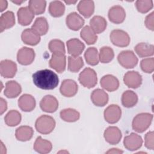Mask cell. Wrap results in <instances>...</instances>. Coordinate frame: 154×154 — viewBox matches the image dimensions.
<instances>
[{"label": "cell", "mask_w": 154, "mask_h": 154, "mask_svg": "<svg viewBox=\"0 0 154 154\" xmlns=\"http://www.w3.org/2000/svg\"><path fill=\"white\" fill-rule=\"evenodd\" d=\"M34 85L43 90H52L56 88L59 82L58 75L49 69L37 71L32 75Z\"/></svg>", "instance_id": "cell-1"}, {"label": "cell", "mask_w": 154, "mask_h": 154, "mask_svg": "<svg viewBox=\"0 0 154 154\" xmlns=\"http://www.w3.org/2000/svg\"><path fill=\"white\" fill-rule=\"evenodd\" d=\"M152 119L153 115L150 113H140L135 116L132 120V129L138 133H142L149 128Z\"/></svg>", "instance_id": "cell-2"}, {"label": "cell", "mask_w": 154, "mask_h": 154, "mask_svg": "<svg viewBox=\"0 0 154 154\" xmlns=\"http://www.w3.org/2000/svg\"><path fill=\"white\" fill-rule=\"evenodd\" d=\"M35 127L39 133L48 134L52 132L54 129L55 127V121L51 116L42 115L36 120Z\"/></svg>", "instance_id": "cell-3"}, {"label": "cell", "mask_w": 154, "mask_h": 154, "mask_svg": "<svg viewBox=\"0 0 154 154\" xmlns=\"http://www.w3.org/2000/svg\"><path fill=\"white\" fill-rule=\"evenodd\" d=\"M78 80L80 84L84 87L91 88L94 87L97 84V74L93 69L87 67L79 73Z\"/></svg>", "instance_id": "cell-4"}, {"label": "cell", "mask_w": 154, "mask_h": 154, "mask_svg": "<svg viewBox=\"0 0 154 154\" xmlns=\"http://www.w3.org/2000/svg\"><path fill=\"white\" fill-rule=\"evenodd\" d=\"M119 64L126 69H132L137 66L138 58L135 54L129 50L122 51L117 57Z\"/></svg>", "instance_id": "cell-5"}, {"label": "cell", "mask_w": 154, "mask_h": 154, "mask_svg": "<svg viewBox=\"0 0 154 154\" xmlns=\"http://www.w3.org/2000/svg\"><path fill=\"white\" fill-rule=\"evenodd\" d=\"M111 43L118 47L128 46L130 43V37L128 34L122 29H114L109 35Z\"/></svg>", "instance_id": "cell-6"}, {"label": "cell", "mask_w": 154, "mask_h": 154, "mask_svg": "<svg viewBox=\"0 0 154 154\" xmlns=\"http://www.w3.org/2000/svg\"><path fill=\"white\" fill-rule=\"evenodd\" d=\"M104 119L108 123L114 124L117 123L122 116V110L117 105L112 104L105 108L103 112Z\"/></svg>", "instance_id": "cell-7"}, {"label": "cell", "mask_w": 154, "mask_h": 154, "mask_svg": "<svg viewBox=\"0 0 154 154\" xmlns=\"http://www.w3.org/2000/svg\"><path fill=\"white\" fill-rule=\"evenodd\" d=\"M35 58V52L32 48L23 47L17 54V60L22 65H29L32 63Z\"/></svg>", "instance_id": "cell-8"}, {"label": "cell", "mask_w": 154, "mask_h": 154, "mask_svg": "<svg viewBox=\"0 0 154 154\" xmlns=\"http://www.w3.org/2000/svg\"><path fill=\"white\" fill-rule=\"evenodd\" d=\"M123 144L127 150L134 151L141 147L143 144V140L140 135L135 133H131L125 137Z\"/></svg>", "instance_id": "cell-9"}, {"label": "cell", "mask_w": 154, "mask_h": 154, "mask_svg": "<svg viewBox=\"0 0 154 154\" xmlns=\"http://www.w3.org/2000/svg\"><path fill=\"white\" fill-rule=\"evenodd\" d=\"M78 86L77 83L72 79H64L60 86V91L61 94L65 97H73L78 91Z\"/></svg>", "instance_id": "cell-10"}, {"label": "cell", "mask_w": 154, "mask_h": 154, "mask_svg": "<svg viewBox=\"0 0 154 154\" xmlns=\"http://www.w3.org/2000/svg\"><path fill=\"white\" fill-rule=\"evenodd\" d=\"M17 65L10 60H4L0 63L1 75L5 78H13L16 73Z\"/></svg>", "instance_id": "cell-11"}, {"label": "cell", "mask_w": 154, "mask_h": 154, "mask_svg": "<svg viewBox=\"0 0 154 154\" xmlns=\"http://www.w3.org/2000/svg\"><path fill=\"white\" fill-rule=\"evenodd\" d=\"M103 137L107 143L114 145L120 141L122 135L119 128L116 126H109L104 131Z\"/></svg>", "instance_id": "cell-12"}, {"label": "cell", "mask_w": 154, "mask_h": 154, "mask_svg": "<svg viewBox=\"0 0 154 154\" xmlns=\"http://www.w3.org/2000/svg\"><path fill=\"white\" fill-rule=\"evenodd\" d=\"M40 106L42 111L52 113L58 108V102L57 99L52 95H46L44 96L40 102Z\"/></svg>", "instance_id": "cell-13"}, {"label": "cell", "mask_w": 154, "mask_h": 154, "mask_svg": "<svg viewBox=\"0 0 154 154\" xmlns=\"http://www.w3.org/2000/svg\"><path fill=\"white\" fill-rule=\"evenodd\" d=\"M109 20L116 24L122 23L126 17V12L120 5H114L111 7L108 11Z\"/></svg>", "instance_id": "cell-14"}, {"label": "cell", "mask_w": 154, "mask_h": 154, "mask_svg": "<svg viewBox=\"0 0 154 154\" xmlns=\"http://www.w3.org/2000/svg\"><path fill=\"white\" fill-rule=\"evenodd\" d=\"M123 81L128 87L137 88L141 85L142 77L138 72L129 71L125 74Z\"/></svg>", "instance_id": "cell-15"}, {"label": "cell", "mask_w": 154, "mask_h": 154, "mask_svg": "<svg viewBox=\"0 0 154 154\" xmlns=\"http://www.w3.org/2000/svg\"><path fill=\"white\" fill-rule=\"evenodd\" d=\"M66 22L69 29L73 31H78L84 25V20L77 13L72 12L67 16Z\"/></svg>", "instance_id": "cell-16"}, {"label": "cell", "mask_w": 154, "mask_h": 154, "mask_svg": "<svg viewBox=\"0 0 154 154\" xmlns=\"http://www.w3.org/2000/svg\"><path fill=\"white\" fill-rule=\"evenodd\" d=\"M68 53L72 57H78L85 48L84 44L78 38H72L66 43Z\"/></svg>", "instance_id": "cell-17"}, {"label": "cell", "mask_w": 154, "mask_h": 154, "mask_svg": "<svg viewBox=\"0 0 154 154\" xmlns=\"http://www.w3.org/2000/svg\"><path fill=\"white\" fill-rule=\"evenodd\" d=\"M35 100L34 97L29 94L22 95L18 100V106L21 110L25 112H30L35 107Z\"/></svg>", "instance_id": "cell-18"}, {"label": "cell", "mask_w": 154, "mask_h": 154, "mask_svg": "<svg viewBox=\"0 0 154 154\" xmlns=\"http://www.w3.org/2000/svg\"><path fill=\"white\" fill-rule=\"evenodd\" d=\"M66 57L65 55L52 54L49 60V66L58 73H63L66 69Z\"/></svg>", "instance_id": "cell-19"}, {"label": "cell", "mask_w": 154, "mask_h": 154, "mask_svg": "<svg viewBox=\"0 0 154 154\" xmlns=\"http://www.w3.org/2000/svg\"><path fill=\"white\" fill-rule=\"evenodd\" d=\"M18 22L22 26L28 25L32 21L34 14L28 7H21L17 13Z\"/></svg>", "instance_id": "cell-20"}, {"label": "cell", "mask_w": 154, "mask_h": 154, "mask_svg": "<svg viewBox=\"0 0 154 154\" xmlns=\"http://www.w3.org/2000/svg\"><path fill=\"white\" fill-rule=\"evenodd\" d=\"M100 84L103 88L108 91H114L119 87L118 79L112 75H104L101 78Z\"/></svg>", "instance_id": "cell-21"}, {"label": "cell", "mask_w": 154, "mask_h": 154, "mask_svg": "<svg viewBox=\"0 0 154 154\" xmlns=\"http://www.w3.org/2000/svg\"><path fill=\"white\" fill-rule=\"evenodd\" d=\"M21 38L22 42L28 45H37L40 41V35L31 28H27L23 31Z\"/></svg>", "instance_id": "cell-22"}, {"label": "cell", "mask_w": 154, "mask_h": 154, "mask_svg": "<svg viewBox=\"0 0 154 154\" xmlns=\"http://www.w3.org/2000/svg\"><path fill=\"white\" fill-rule=\"evenodd\" d=\"M91 100L96 106H103L108 102V95L104 90L97 88L91 93Z\"/></svg>", "instance_id": "cell-23"}, {"label": "cell", "mask_w": 154, "mask_h": 154, "mask_svg": "<svg viewBox=\"0 0 154 154\" xmlns=\"http://www.w3.org/2000/svg\"><path fill=\"white\" fill-rule=\"evenodd\" d=\"M22 91L20 85L15 81H10L6 82L4 95L8 98H14L18 96Z\"/></svg>", "instance_id": "cell-24"}, {"label": "cell", "mask_w": 154, "mask_h": 154, "mask_svg": "<svg viewBox=\"0 0 154 154\" xmlns=\"http://www.w3.org/2000/svg\"><path fill=\"white\" fill-rule=\"evenodd\" d=\"M15 24V17L11 11H7L2 14L0 17V31L3 32L5 29H9Z\"/></svg>", "instance_id": "cell-25"}, {"label": "cell", "mask_w": 154, "mask_h": 154, "mask_svg": "<svg viewBox=\"0 0 154 154\" xmlns=\"http://www.w3.org/2000/svg\"><path fill=\"white\" fill-rule=\"evenodd\" d=\"M91 28L96 34H99L105 31L107 22L104 17L100 16H94L90 21Z\"/></svg>", "instance_id": "cell-26"}, {"label": "cell", "mask_w": 154, "mask_h": 154, "mask_svg": "<svg viewBox=\"0 0 154 154\" xmlns=\"http://www.w3.org/2000/svg\"><path fill=\"white\" fill-rule=\"evenodd\" d=\"M52 148V143L48 140L43 139L40 136L36 138L34 144V149L37 152L42 154L49 153Z\"/></svg>", "instance_id": "cell-27"}, {"label": "cell", "mask_w": 154, "mask_h": 154, "mask_svg": "<svg viewBox=\"0 0 154 154\" xmlns=\"http://www.w3.org/2000/svg\"><path fill=\"white\" fill-rule=\"evenodd\" d=\"M33 129L29 126H21L16 130L15 136L17 140L26 141L29 140L33 135Z\"/></svg>", "instance_id": "cell-28"}, {"label": "cell", "mask_w": 154, "mask_h": 154, "mask_svg": "<svg viewBox=\"0 0 154 154\" xmlns=\"http://www.w3.org/2000/svg\"><path fill=\"white\" fill-rule=\"evenodd\" d=\"M78 11L85 17H90L94 13V4L93 1H81L77 7Z\"/></svg>", "instance_id": "cell-29"}, {"label": "cell", "mask_w": 154, "mask_h": 154, "mask_svg": "<svg viewBox=\"0 0 154 154\" xmlns=\"http://www.w3.org/2000/svg\"><path fill=\"white\" fill-rule=\"evenodd\" d=\"M135 52L140 57H147L152 56L154 54V46L153 45L147 43H140L134 48Z\"/></svg>", "instance_id": "cell-30"}, {"label": "cell", "mask_w": 154, "mask_h": 154, "mask_svg": "<svg viewBox=\"0 0 154 154\" xmlns=\"http://www.w3.org/2000/svg\"><path fill=\"white\" fill-rule=\"evenodd\" d=\"M31 29L40 35H45L49 29V25L46 19L44 17H37L32 25Z\"/></svg>", "instance_id": "cell-31"}, {"label": "cell", "mask_w": 154, "mask_h": 154, "mask_svg": "<svg viewBox=\"0 0 154 154\" xmlns=\"http://www.w3.org/2000/svg\"><path fill=\"white\" fill-rule=\"evenodd\" d=\"M138 102L137 94L131 90L125 91L122 96V103L126 108H131L135 106Z\"/></svg>", "instance_id": "cell-32"}, {"label": "cell", "mask_w": 154, "mask_h": 154, "mask_svg": "<svg viewBox=\"0 0 154 154\" xmlns=\"http://www.w3.org/2000/svg\"><path fill=\"white\" fill-rule=\"evenodd\" d=\"M81 37L87 43V45L94 44L97 39V36L90 26H85L81 31Z\"/></svg>", "instance_id": "cell-33"}, {"label": "cell", "mask_w": 154, "mask_h": 154, "mask_svg": "<svg viewBox=\"0 0 154 154\" xmlns=\"http://www.w3.org/2000/svg\"><path fill=\"white\" fill-rule=\"evenodd\" d=\"M61 119L67 122H75L80 117L79 112L73 108H66L61 110L60 113Z\"/></svg>", "instance_id": "cell-34"}, {"label": "cell", "mask_w": 154, "mask_h": 154, "mask_svg": "<svg viewBox=\"0 0 154 154\" xmlns=\"http://www.w3.org/2000/svg\"><path fill=\"white\" fill-rule=\"evenodd\" d=\"M21 114L17 110H10L5 115L4 121L5 124L11 127L19 125L21 122Z\"/></svg>", "instance_id": "cell-35"}, {"label": "cell", "mask_w": 154, "mask_h": 154, "mask_svg": "<svg viewBox=\"0 0 154 154\" xmlns=\"http://www.w3.org/2000/svg\"><path fill=\"white\" fill-rule=\"evenodd\" d=\"M65 11V6L60 1H52L49 4V12L50 14L55 17H58L63 15Z\"/></svg>", "instance_id": "cell-36"}, {"label": "cell", "mask_w": 154, "mask_h": 154, "mask_svg": "<svg viewBox=\"0 0 154 154\" xmlns=\"http://www.w3.org/2000/svg\"><path fill=\"white\" fill-rule=\"evenodd\" d=\"M84 57L87 64L91 66H96L99 60L97 49L94 47L88 48L85 52Z\"/></svg>", "instance_id": "cell-37"}, {"label": "cell", "mask_w": 154, "mask_h": 154, "mask_svg": "<svg viewBox=\"0 0 154 154\" xmlns=\"http://www.w3.org/2000/svg\"><path fill=\"white\" fill-rule=\"evenodd\" d=\"M49 49L52 54L65 55V46L64 43L58 39H54L49 43Z\"/></svg>", "instance_id": "cell-38"}, {"label": "cell", "mask_w": 154, "mask_h": 154, "mask_svg": "<svg viewBox=\"0 0 154 154\" xmlns=\"http://www.w3.org/2000/svg\"><path fill=\"white\" fill-rule=\"evenodd\" d=\"M84 66V61L81 57H68V70L72 72H78Z\"/></svg>", "instance_id": "cell-39"}, {"label": "cell", "mask_w": 154, "mask_h": 154, "mask_svg": "<svg viewBox=\"0 0 154 154\" xmlns=\"http://www.w3.org/2000/svg\"><path fill=\"white\" fill-rule=\"evenodd\" d=\"M28 7L34 14L38 15L43 13L45 11L46 2L45 1H29Z\"/></svg>", "instance_id": "cell-40"}, {"label": "cell", "mask_w": 154, "mask_h": 154, "mask_svg": "<svg viewBox=\"0 0 154 154\" xmlns=\"http://www.w3.org/2000/svg\"><path fill=\"white\" fill-rule=\"evenodd\" d=\"M99 60L102 63H108L112 60L114 53L112 49L109 46H103L100 49Z\"/></svg>", "instance_id": "cell-41"}, {"label": "cell", "mask_w": 154, "mask_h": 154, "mask_svg": "<svg viewBox=\"0 0 154 154\" xmlns=\"http://www.w3.org/2000/svg\"><path fill=\"white\" fill-rule=\"evenodd\" d=\"M135 5L138 11L141 13H146L153 8V1L138 0L136 1Z\"/></svg>", "instance_id": "cell-42"}, {"label": "cell", "mask_w": 154, "mask_h": 154, "mask_svg": "<svg viewBox=\"0 0 154 154\" xmlns=\"http://www.w3.org/2000/svg\"><path fill=\"white\" fill-rule=\"evenodd\" d=\"M141 70L147 73H151L154 70V59L153 58H147L142 60L140 62Z\"/></svg>", "instance_id": "cell-43"}, {"label": "cell", "mask_w": 154, "mask_h": 154, "mask_svg": "<svg viewBox=\"0 0 154 154\" xmlns=\"http://www.w3.org/2000/svg\"><path fill=\"white\" fill-rule=\"evenodd\" d=\"M145 146L146 148L150 150H153L154 143H153V132L149 131L145 135Z\"/></svg>", "instance_id": "cell-44"}, {"label": "cell", "mask_w": 154, "mask_h": 154, "mask_svg": "<svg viewBox=\"0 0 154 154\" xmlns=\"http://www.w3.org/2000/svg\"><path fill=\"white\" fill-rule=\"evenodd\" d=\"M154 13L152 12L149 14H148L145 19L144 23L146 26L150 30H154V24H153V17H154Z\"/></svg>", "instance_id": "cell-45"}, {"label": "cell", "mask_w": 154, "mask_h": 154, "mask_svg": "<svg viewBox=\"0 0 154 154\" xmlns=\"http://www.w3.org/2000/svg\"><path fill=\"white\" fill-rule=\"evenodd\" d=\"M0 103H1V114L2 115L7 109V103L5 99L1 97L0 99Z\"/></svg>", "instance_id": "cell-46"}, {"label": "cell", "mask_w": 154, "mask_h": 154, "mask_svg": "<svg viewBox=\"0 0 154 154\" xmlns=\"http://www.w3.org/2000/svg\"><path fill=\"white\" fill-rule=\"evenodd\" d=\"M7 5H8V4L6 1L0 0V8H1V12L7 8Z\"/></svg>", "instance_id": "cell-47"}, {"label": "cell", "mask_w": 154, "mask_h": 154, "mask_svg": "<svg viewBox=\"0 0 154 154\" xmlns=\"http://www.w3.org/2000/svg\"><path fill=\"white\" fill-rule=\"evenodd\" d=\"M123 152L121 150H119V149H116V148H113L111 149L110 150H109L108 151H107L106 153H122Z\"/></svg>", "instance_id": "cell-48"}, {"label": "cell", "mask_w": 154, "mask_h": 154, "mask_svg": "<svg viewBox=\"0 0 154 154\" xmlns=\"http://www.w3.org/2000/svg\"><path fill=\"white\" fill-rule=\"evenodd\" d=\"M13 3L14 4H16L17 5H20V4H22V2H25V1H12Z\"/></svg>", "instance_id": "cell-49"}, {"label": "cell", "mask_w": 154, "mask_h": 154, "mask_svg": "<svg viewBox=\"0 0 154 154\" xmlns=\"http://www.w3.org/2000/svg\"><path fill=\"white\" fill-rule=\"evenodd\" d=\"M66 4H75L76 2V1H64Z\"/></svg>", "instance_id": "cell-50"}]
</instances>
